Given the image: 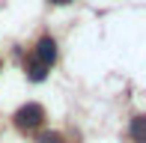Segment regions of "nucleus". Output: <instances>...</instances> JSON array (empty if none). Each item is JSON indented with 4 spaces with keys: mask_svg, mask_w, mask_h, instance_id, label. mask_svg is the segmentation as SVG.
Returning <instances> with one entry per match:
<instances>
[{
    "mask_svg": "<svg viewBox=\"0 0 146 143\" xmlns=\"http://www.w3.org/2000/svg\"><path fill=\"white\" fill-rule=\"evenodd\" d=\"M42 119H45V110H42V105H36V101L18 107V113H15V125L18 128H39Z\"/></svg>",
    "mask_w": 146,
    "mask_h": 143,
    "instance_id": "nucleus-1",
    "label": "nucleus"
},
{
    "mask_svg": "<svg viewBox=\"0 0 146 143\" xmlns=\"http://www.w3.org/2000/svg\"><path fill=\"white\" fill-rule=\"evenodd\" d=\"M36 57H39V63H42V66H51V63L57 60V42H54L51 36L39 39V45H36Z\"/></svg>",
    "mask_w": 146,
    "mask_h": 143,
    "instance_id": "nucleus-2",
    "label": "nucleus"
},
{
    "mask_svg": "<svg viewBox=\"0 0 146 143\" xmlns=\"http://www.w3.org/2000/svg\"><path fill=\"white\" fill-rule=\"evenodd\" d=\"M131 137H134V143H146V116L131 119Z\"/></svg>",
    "mask_w": 146,
    "mask_h": 143,
    "instance_id": "nucleus-3",
    "label": "nucleus"
},
{
    "mask_svg": "<svg viewBox=\"0 0 146 143\" xmlns=\"http://www.w3.org/2000/svg\"><path fill=\"white\" fill-rule=\"evenodd\" d=\"M45 75H48V66H42L39 60L27 66V77H30V81H45Z\"/></svg>",
    "mask_w": 146,
    "mask_h": 143,
    "instance_id": "nucleus-4",
    "label": "nucleus"
},
{
    "mask_svg": "<svg viewBox=\"0 0 146 143\" xmlns=\"http://www.w3.org/2000/svg\"><path fill=\"white\" fill-rule=\"evenodd\" d=\"M39 143H63V137H60L57 131H45L42 137H39Z\"/></svg>",
    "mask_w": 146,
    "mask_h": 143,
    "instance_id": "nucleus-5",
    "label": "nucleus"
},
{
    "mask_svg": "<svg viewBox=\"0 0 146 143\" xmlns=\"http://www.w3.org/2000/svg\"><path fill=\"white\" fill-rule=\"evenodd\" d=\"M54 3H60V6H66V3H72V0H54Z\"/></svg>",
    "mask_w": 146,
    "mask_h": 143,
    "instance_id": "nucleus-6",
    "label": "nucleus"
}]
</instances>
